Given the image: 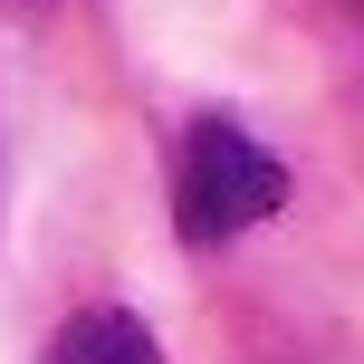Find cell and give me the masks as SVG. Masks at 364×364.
<instances>
[{
    "mask_svg": "<svg viewBox=\"0 0 364 364\" xmlns=\"http://www.w3.org/2000/svg\"><path fill=\"white\" fill-rule=\"evenodd\" d=\"M38 364H164V346H154L144 316L87 307V316H68V326L48 336V355H38Z\"/></svg>",
    "mask_w": 364,
    "mask_h": 364,
    "instance_id": "2",
    "label": "cell"
},
{
    "mask_svg": "<svg viewBox=\"0 0 364 364\" xmlns=\"http://www.w3.org/2000/svg\"><path fill=\"white\" fill-rule=\"evenodd\" d=\"M288 201V164H278L259 134H240L230 115H201L192 134H182V173H173V220L182 240H240L259 230V220Z\"/></svg>",
    "mask_w": 364,
    "mask_h": 364,
    "instance_id": "1",
    "label": "cell"
},
{
    "mask_svg": "<svg viewBox=\"0 0 364 364\" xmlns=\"http://www.w3.org/2000/svg\"><path fill=\"white\" fill-rule=\"evenodd\" d=\"M346 10H355V19H364V0H346Z\"/></svg>",
    "mask_w": 364,
    "mask_h": 364,
    "instance_id": "3",
    "label": "cell"
}]
</instances>
